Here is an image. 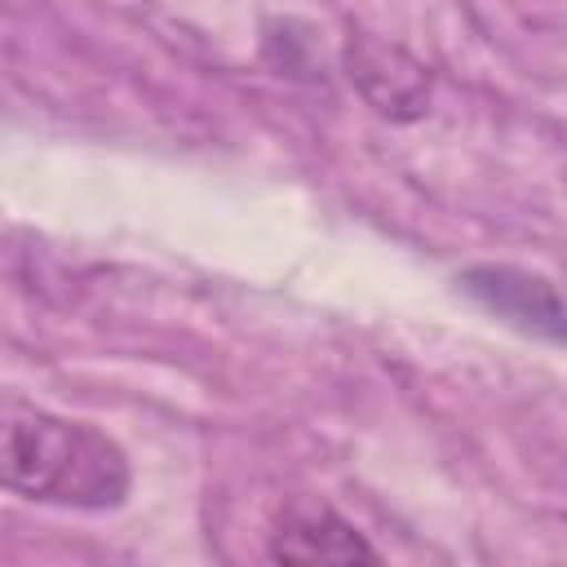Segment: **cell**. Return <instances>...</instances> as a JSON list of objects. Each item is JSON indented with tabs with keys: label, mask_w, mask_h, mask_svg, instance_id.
<instances>
[{
	"label": "cell",
	"mask_w": 567,
	"mask_h": 567,
	"mask_svg": "<svg viewBox=\"0 0 567 567\" xmlns=\"http://www.w3.org/2000/svg\"><path fill=\"white\" fill-rule=\"evenodd\" d=\"M0 487L62 509H115L133 474L120 443L89 421L0 390Z\"/></svg>",
	"instance_id": "obj_1"
},
{
	"label": "cell",
	"mask_w": 567,
	"mask_h": 567,
	"mask_svg": "<svg viewBox=\"0 0 567 567\" xmlns=\"http://www.w3.org/2000/svg\"><path fill=\"white\" fill-rule=\"evenodd\" d=\"M346 71L350 80L359 84V93L381 111V115H394V120H412L425 111V97H430V75L425 66L377 40V35H350L346 44Z\"/></svg>",
	"instance_id": "obj_2"
},
{
	"label": "cell",
	"mask_w": 567,
	"mask_h": 567,
	"mask_svg": "<svg viewBox=\"0 0 567 567\" xmlns=\"http://www.w3.org/2000/svg\"><path fill=\"white\" fill-rule=\"evenodd\" d=\"M461 288L496 319H509L523 332H540L545 341H563V306L545 275L518 266H470Z\"/></svg>",
	"instance_id": "obj_3"
},
{
	"label": "cell",
	"mask_w": 567,
	"mask_h": 567,
	"mask_svg": "<svg viewBox=\"0 0 567 567\" xmlns=\"http://www.w3.org/2000/svg\"><path fill=\"white\" fill-rule=\"evenodd\" d=\"M270 558L284 563H354L377 558V549L323 501H292L279 514V527L270 536Z\"/></svg>",
	"instance_id": "obj_4"
}]
</instances>
